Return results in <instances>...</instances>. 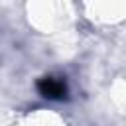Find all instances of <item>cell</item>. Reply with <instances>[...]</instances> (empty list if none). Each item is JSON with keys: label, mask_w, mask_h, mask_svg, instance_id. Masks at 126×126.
<instances>
[{"label": "cell", "mask_w": 126, "mask_h": 126, "mask_svg": "<svg viewBox=\"0 0 126 126\" xmlns=\"http://www.w3.org/2000/svg\"><path fill=\"white\" fill-rule=\"evenodd\" d=\"M37 91L45 98H65L67 96V85L59 79H53V77L41 79L37 83Z\"/></svg>", "instance_id": "cell-1"}]
</instances>
